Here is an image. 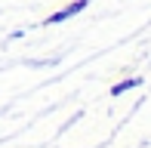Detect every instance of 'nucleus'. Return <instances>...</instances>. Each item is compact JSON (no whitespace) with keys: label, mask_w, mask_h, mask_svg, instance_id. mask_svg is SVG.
I'll use <instances>...</instances> for the list:
<instances>
[{"label":"nucleus","mask_w":151,"mask_h":148,"mask_svg":"<svg viewBox=\"0 0 151 148\" xmlns=\"http://www.w3.org/2000/svg\"><path fill=\"white\" fill-rule=\"evenodd\" d=\"M83 6H86V3H83V0H80V3H74V6H68V9H65V12H59V16H56V19H52V22H59V19H68V16H74V12H80V9H83Z\"/></svg>","instance_id":"1"}]
</instances>
